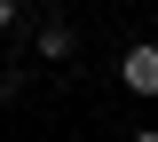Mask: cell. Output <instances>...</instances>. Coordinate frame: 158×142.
Wrapping results in <instances>:
<instances>
[{"label": "cell", "instance_id": "cell-1", "mask_svg": "<svg viewBox=\"0 0 158 142\" xmlns=\"http://www.w3.org/2000/svg\"><path fill=\"white\" fill-rule=\"evenodd\" d=\"M118 79L135 87V95H158V40H142V47H127V63H118Z\"/></svg>", "mask_w": 158, "mask_h": 142}, {"label": "cell", "instance_id": "cell-2", "mask_svg": "<svg viewBox=\"0 0 158 142\" xmlns=\"http://www.w3.org/2000/svg\"><path fill=\"white\" fill-rule=\"evenodd\" d=\"M71 55V24H40V63H63Z\"/></svg>", "mask_w": 158, "mask_h": 142}, {"label": "cell", "instance_id": "cell-3", "mask_svg": "<svg viewBox=\"0 0 158 142\" xmlns=\"http://www.w3.org/2000/svg\"><path fill=\"white\" fill-rule=\"evenodd\" d=\"M8 24H16V0H0V32H8Z\"/></svg>", "mask_w": 158, "mask_h": 142}, {"label": "cell", "instance_id": "cell-4", "mask_svg": "<svg viewBox=\"0 0 158 142\" xmlns=\"http://www.w3.org/2000/svg\"><path fill=\"white\" fill-rule=\"evenodd\" d=\"M135 142H158V126H142V134H135Z\"/></svg>", "mask_w": 158, "mask_h": 142}]
</instances>
